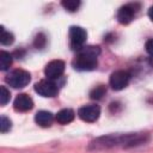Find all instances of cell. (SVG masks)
Segmentation results:
<instances>
[{"label": "cell", "instance_id": "cell-1", "mask_svg": "<svg viewBox=\"0 0 153 153\" xmlns=\"http://www.w3.org/2000/svg\"><path fill=\"white\" fill-rule=\"evenodd\" d=\"M147 140L146 134H127V135H108L96 139L91 142L90 148L100 149V148H109L115 146H123V147H133L136 145H141Z\"/></svg>", "mask_w": 153, "mask_h": 153}, {"label": "cell", "instance_id": "cell-2", "mask_svg": "<svg viewBox=\"0 0 153 153\" xmlns=\"http://www.w3.org/2000/svg\"><path fill=\"white\" fill-rule=\"evenodd\" d=\"M99 47H84L79 50V54L73 60V67L78 71H92L97 67V56L99 55Z\"/></svg>", "mask_w": 153, "mask_h": 153}, {"label": "cell", "instance_id": "cell-3", "mask_svg": "<svg viewBox=\"0 0 153 153\" xmlns=\"http://www.w3.org/2000/svg\"><path fill=\"white\" fill-rule=\"evenodd\" d=\"M30 80H31V76H30L29 72H26L24 69H14L6 78L7 84L14 88L25 87L30 82Z\"/></svg>", "mask_w": 153, "mask_h": 153}, {"label": "cell", "instance_id": "cell-4", "mask_svg": "<svg viewBox=\"0 0 153 153\" xmlns=\"http://www.w3.org/2000/svg\"><path fill=\"white\" fill-rule=\"evenodd\" d=\"M87 33L86 31L80 27V26H72L69 29V41H71V47L73 49L80 50L84 48V43L86 42Z\"/></svg>", "mask_w": 153, "mask_h": 153}, {"label": "cell", "instance_id": "cell-5", "mask_svg": "<svg viewBox=\"0 0 153 153\" xmlns=\"http://www.w3.org/2000/svg\"><path fill=\"white\" fill-rule=\"evenodd\" d=\"M129 80H130V74L127 71H116L111 74L109 84L114 90L120 91L123 90L129 84Z\"/></svg>", "mask_w": 153, "mask_h": 153}, {"label": "cell", "instance_id": "cell-6", "mask_svg": "<svg viewBox=\"0 0 153 153\" xmlns=\"http://www.w3.org/2000/svg\"><path fill=\"white\" fill-rule=\"evenodd\" d=\"M65 72V62L61 60H53L50 61L44 69V74L49 80H54L60 78Z\"/></svg>", "mask_w": 153, "mask_h": 153}, {"label": "cell", "instance_id": "cell-7", "mask_svg": "<svg viewBox=\"0 0 153 153\" xmlns=\"http://www.w3.org/2000/svg\"><path fill=\"white\" fill-rule=\"evenodd\" d=\"M35 91L42 97H55L57 93V86L51 80H41L35 85Z\"/></svg>", "mask_w": 153, "mask_h": 153}, {"label": "cell", "instance_id": "cell-8", "mask_svg": "<svg viewBox=\"0 0 153 153\" xmlns=\"http://www.w3.org/2000/svg\"><path fill=\"white\" fill-rule=\"evenodd\" d=\"M78 115L85 122H94L100 115V108L98 105H85L78 110Z\"/></svg>", "mask_w": 153, "mask_h": 153}, {"label": "cell", "instance_id": "cell-9", "mask_svg": "<svg viewBox=\"0 0 153 153\" xmlns=\"http://www.w3.org/2000/svg\"><path fill=\"white\" fill-rule=\"evenodd\" d=\"M14 109L18 111H29L32 109L33 106V102L31 99V97H29L25 93H20L17 96V98L14 99Z\"/></svg>", "mask_w": 153, "mask_h": 153}, {"label": "cell", "instance_id": "cell-10", "mask_svg": "<svg viewBox=\"0 0 153 153\" xmlns=\"http://www.w3.org/2000/svg\"><path fill=\"white\" fill-rule=\"evenodd\" d=\"M135 14V8L133 5H126L122 6L117 12V19L121 24H128L133 20Z\"/></svg>", "mask_w": 153, "mask_h": 153}, {"label": "cell", "instance_id": "cell-11", "mask_svg": "<svg viewBox=\"0 0 153 153\" xmlns=\"http://www.w3.org/2000/svg\"><path fill=\"white\" fill-rule=\"evenodd\" d=\"M35 121H36V123H37L38 126L45 128V127H50V126H51V123H53V121H54V116H53L51 112L42 110V111H38V112L36 114Z\"/></svg>", "mask_w": 153, "mask_h": 153}, {"label": "cell", "instance_id": "cell-12", "mask_svg": "<svg viewBox=\"0 0 153 153\" xmlns=\"http://www.w3.org/2000/svg\"><path fill=\"white\" fill-rule=\"evenodd\" d=\"M74 116H75V114H74V111L72 109H62L56 114L55 118H56V121L59 123L67 124V123H69V122H72L74 120Z\"/></svg>", "mask_w": 153, "mask_h": 153}, {"label": "cell", "instance_id": "cell-13", "mask_svg": "<svg viewBox=\"0 0 153 153\" xmlns=\"http://www.w3.org/2000/svg\"><path fill=\"white\" fill-rule=\"evenodd\" d=\"M12 63V56L10 55V53L7 51H1L0 53V69L1 71H6Z\"/></svg>", "mask_w": 153, "mask_h": 153}, {"label": "cell", "instance_id": "cell-14", "mask_svg": "<svg viewBox=\"0 0 153 153\" xmlns=\"http://www.w3.org/2000/svg\"><path fill=\"white\" fill-rule=\"evenodd\" d=\"M0 31H1V35H0V42H1V44H4V45H8V44H11V43L14 41L13 35H12L11 32L5 31L4 26L0 27Z\"/></svg>", "mask_w": 153, "mask_h": 153}, {"label": "cell", "instance_id": "cell-15", "mask_svg": "<svg viewBox=\"0 0 153 153\" xmlns=\"http://www.w3.org/2000/svg\"><path fill=\"white\" fill-rule=\"evenodd\" d=\"M105 92H106L105 86H104V85H99V86H96V87L91 91L90 97H91L92 99H100V98L105 94Z\"/></svg>", "mask_w": 153, "mask_h": 153}, {"label": "cell", "instance_id": "cell-16", "mask_svg": "<svg viewBox=\"0 0 153 153\" xmlns=\"http://www.w3.org/2000/svg\"><path fill=\"white\" fill-rule=\"evenodd\" d=\"M61 4H62V6H63L67 11H69V12L76 11V10L79 8V6H80V1H76V0H65V1H62Z\"/></svg>", "mask_w": 153, "mask_h": 153}, {"label": "cell", "instance_id": "cell-17", "mask_svg": "<svg viewBox=\"0 0 153 153\" xmlns=\"http://www.w3.org/2000/svg\"><path fill=\"white\" fill-rule=\"evenodd\" d=\"M10 98H11L10 91L5 86H1L0 87V104L1 105H6L7 102L10 100Z\"/></svg>", "mask_w": 153, "mask_h": 153}, {"label": "cell", "instance_id": "cell-18", "mask_svg": "<svg viewBox=\"0 0 153 153\" xmlns=\"http://www.w3.org/2000/svg\"><path fill=\"white\" fill-rule=\"evenodd\" d=\"M11 129V121L6 116H1V122H0V130L1 133H6Z\"/></svg>", "mask_w": 153, "mask_h": 153}, {"label": "cell", "instance_id": "cell-19", "mask_svg": "<svg viewBox=\"0 0 153 153\" xmlns=\"http://www.w3.org/2000/svg\"><path fill=\"white\" fill-rule=\"evenodd\" d=\"M45 42H47V39H45V36L43 35V33H38L37 36H36V38H35V47L36 48H43L44 45H45Z\"/></svg>", "mask_w": 153, "mask_h": 153}, {"label": "cell", "instance_id": "cell-20", "mask_svg": "<svg viewBox=\"0 0 153 153\" xmlns=\"http://www.w3.org/2000/svg\"><path fill=\"white\" fill-rule=\"evenodd\" d=\"M146 50L151 56H153V38H151L146 42Z\"/></svg>", "mask_w": 153, "mask_h": 153}, {"label": "cell", "instance_id": "cell-21", "mask_svg": "<svg viewBox=\"0 0 153 153\" xmlns=\"http://www.w3.org/2000/svg\"><path fill=\"white\" fill-rule=\"evenodd\" d=\"M148 17H149V19L153 22V6H151L149 10H148Z\"/></svg>", "mask_w": 153, "mask_h": 153}]
</instances>
